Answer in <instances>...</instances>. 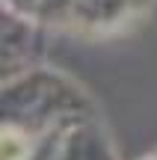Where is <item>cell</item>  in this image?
I'll list each match as a JSON object with an SVG mask.
<instances>
[{"label": "cell", "instance_id": "cell-2", "mask_svg": "<svg viewBox=\"0 0 157 160\" xmlns=\"http://www.w3.org/2000/svg\"><path fill=\"white\" fill-rule=\"evenodd\" d=\"M3 9H9V12H15V15H24V18L39 21V0H3Z\"/></svg>", "mask_w": 157, "mask_h": 160}, {"label": "cell", "instance_id": "cell-1", "mask_svg": "<svg viewBox=\"0 0 157 160\" xmlns=\"http://www.w3.org/2000/svg\"><path fill=\"white\" fill-rule=\"evenodd\" d=\"M142 6L145 0H77L71 24H80L83 30H113L128 24Z\"/></svg>", "mask_w": 157, "mask_h": 160}]
</instances>
